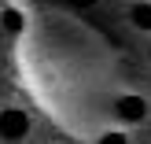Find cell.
Returning a JSON list of instances; mask_svg holds the SVG:
<instances>
[{
  "mask_svg": "<svg viewBox=\"0 0 151 144\" xmlns=\"http://www.w3.org/2000/svg\"><path fill=\"white\" fill-rule=\"evenodd\" d=\"M74 4H78V7H92L96 0H74Z\"/></svg>",
  "mask_w": 151,
  "mask_h": 144,
  "instance_id": "cell-5",
  "label": "cell"
},
{
  "mask_svg": "<svg viewBox=\"0 0 151 144\" xmlns=\"http://www.w3.org/2000/svg\"><path fill=\"white\" fill-rule=\"evenodd\" d=\"M133 22L144 26V30H151V4H137L133 7Z\"/></svg>",
  "mask_w": 151,
  "mask_h": 144,
  "instance_id": "cell-3",
  "label": "cell"
},
{
  "mask_svg": "<svg viewBox=\"0 0 151 144\" xmlns=\"http://www.w3.org/2000/svg\"><path fill=\"white\" fill-rule=\"evenodd\" d=\"M26 130H29V118L22 115V111H4V115H0V137L19 140Z\"/></svg>",
  "mask_w": 151,
  "mask_h": 144,
  "instance_id": "cell-1",
  "label": "cell"
},
{
  "mask_svg": "<svg viewBox=\"0 0 151 144\" xmlns=\"http://www.w3.org/2000/svg\"><path fill=\"white\" fill-rule=\"evenodd\" d=\"M4 30H7V33H19V30H22V15L19 11H4Z\"/></svg>",
  "mask_w": 151,
  "mask_h": 144,
  "instance_id": "cell-4",
  "label": "cell"
},
{
  "mask_svg": "<svg viewBox=\"0 0 151 144\" xmlns=\"http://www.w3.org/2000/svg\"><path fill=\"white\" fill-rule=\"evenodd\" d=\"M144 100H140V96H122V100H118V115L122 118H129V122H137V118H144Z\"/></svg>",
  "mask_w": 151,
  "mask_h": 144,
  "instance_id": "cell-2",
  "label": "cell"
}]
</instances>
